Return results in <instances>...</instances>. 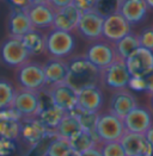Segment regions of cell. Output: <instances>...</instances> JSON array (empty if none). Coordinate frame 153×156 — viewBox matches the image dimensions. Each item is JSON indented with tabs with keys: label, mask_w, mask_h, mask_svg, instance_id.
Here are the masks:
<instances>
[{
	"label": "cell",
	"mask_w": 153,
	"mask_h": 156,
	"mask_svg": "<svg viewBox=\"0 0 153 156\" xmlns=\"http://www.w3.org/2000/svg\"><path fill=\"white\" fill-rule=\"evenodd\" d=\"M67 65L68 74L66 81L76 91L95 85L101 86V69L91 63L85 55L69 56Z\"/></svg>",
	"instance_id": "6da1fadb"
},
{
	"label": "cell",
	"mask_w": 153,
	"mask_h": 156,
	"mask_svg": "<svg viewBox=\"0 0 153 156\" xmlns=\"http://www.w3.org/2000/svg\"><path fill=\"white\" fill-rule=\"evenodd\" d=\"M84 55L98 69L108 67L117 58L114 43L104 39L103 37L97 41H92Z\"/></svg>",
	"instance_id": "9c48e42d"
},
{
	"label": "cell",
	"mask_w": 153,
	"mask_h": 156,
	"mask_svg": "<svg viewBox=\"0 0 153 156\" xmlns=\"http://www.w3.org/2000/svg\"><path fill=\"white\" fill-rule=\"evenodd\" d=\"M132 32V24L118 12H114L104 17L102 37L109 42H117Z\"/></svg>",
	"instance_id": "7c38bea8"
},
{
	"label": "cell",
	"mask_w": 153,
	"mask_h": 156,
	"mask_svg": "<svg viewBox=\"0 0 153 156\" xmlns=\"http://www.w3.org/2000/svg\"><path fill=\"white\" fill-rule=\"evenodd\" d=\"M48 132L49 130L37 118H26L21 122L19 140H22L28 147L35 148L47 137Z\"/></svg>",
	"instance_id": "4fadbf2b"
},
{
	"label": "cell",
	"mask_w": 153,
	"mask_h": 156,
	"mask_svg": "<svg viewBox=\"0 0 153 156\" xmlns=\"http://www.w3.org/2000/svg\"><path fill=\"white\" fill-rule=\"evenodd\" d=\"M10 2L14 7H19V9H23V10H26L32 4L31 0H10Z\"/></svg>",
	"instance_id": "ab89813d"
},
{
	"label": "cell",
	"mask_w": 153,
	"mask_h": 156,
	"mask_svg": "<svg viewBox=\"0 0 153 156\" xmlns=\"http://www.w3.org/2000/svg\"><path fill=\"white\" fill-rule=\"evenodd\" d=\"M0 58L5 66L17 68L30 60V54L19 37L9 36L0 44Z\"/></svg>",
	"instance_id": "52a82bcc"
},
{
	"label": "cell",
	"mask_w": 153,
	"mask_h": 156,
	"mask_svg": "<svg viewBox=\"0 0 153 156\" xmlns=\"http://www.w3.org/2000/svg\"><path fill=\"white\" fill-rule=\"evenodd\" d=\"M145 136H146V138H147L148 143L151 144V145H152V148H153V124L151 125V128L145 132Z\"/></svg>",
	"instance_id": "b9f144b4"
},
{
	"label": "cell",
	"mask_w": 153,
	"mask_h": 156,
	"mask_svg": "<svg viewBox=\"0 0 153 156\" xmlns=\"http://www.w3.org/2000/svg\"><path fill=\"white\" fill-rule=\"evenodd\" d=\"M64 156H80V153H78L76 150H74V149H72V148H69L66 153H65Z\"/></svg>",
	"instance_id": "7bdbcfd3"
},
{
	"label": "cell",
	"mask_w": 153,
	"mask_h": 156,
	"mask_svg": "<svg viewBox=\"0 0 153 156\" xmlns=\"http://www.w3.org/2000/svg\"><path fill=\"white\" fill-rule=\"evenodd\" d=\"M73 0H49V4L51 6L58 10V9H61V7H65L67 5H71Z\"/></svg>",
	"instance_id": "60d3db41"
},
{
	"label": "cell",
	"mask_w": 153,
	"mask_h": 156,
	"mask_svg": "<svg viewBox=\"0 0 153 156\" xmlns=\"http://www.w3.org/2000/svg\"><path fill=\"white\" fill-rule=\"evenodd\" d=\"M69 148L71 147H69V143H68V140L56 136L54 133V131H53L50 141L48 142L47 148L44 149L43 156H64L65 153Z\"/></svg>",
	"instance_id": "f546056e"
},
{
	"label": "cell",
	"mask_w": 153,
	"mask_h": 156,
	"mask_svg": "<svg viewBox=\"0 0 153 156\" xmlns=\"http://www.w3.org/2000/svg\"><path fill=\"white\" fill-rule=\"evenodd\" d=\"M16 87L13 83L5 78H0V110L11 108L12 107Z\"/></svg>",
	"instance_id": "4dcf8cb0"
},
{
	"label": "cell",
	"mask_w": 153,
	"mask_h": 156,
	"mask_svg": "<svg viewBox=\"0 0 153 156\" xmlns=\"http://www.w3.org/2000/svg\"><path fill=\"white\" fill-rule=\"evenodd\" d=\"M151 107H152V110H153V93L151 94Z\"/></svg>",
	"instance_id": "bcb514c9"
},
{
	"label": "cell",
	"mask_w": 153,
	"mask_h": 156,
	"mask_svg": "<svg viewBox=\"0 0 153 156\" xmlns=\"http://www.w3.org/2000/svg\"><path fill=\"white\" fill-rule=\"evenodd\" d=\"M43 72H44L47 85L66 81L67 74H68L67 60L50 56V58H48L43 63Z\"/></svg>",
	"instance_id": "603a6c76"
},
{
	"label": "cell",
	"mask_w": 153,
	"mask_h": 156,
	"mask_svg": "<svg viewBox=\"0 0 153 156\" xmlns=\"http://www.w3.org/2000/svg\"><path fill=\"white\" fill-rule=\"evenodd\" d=\"M32 29H34V26L31 24L30 18L25 10L12 6L10 10L9 22H7L9 36L21 38L22 36H24L26 32H29Z\"/></svg>",
	"instance_id": "7402d4cb"
},
{
	"label": "cell",
	"mask_w": 153,
	"mask_h": 156,
	"mask_svg": "<svg viewBox=\"0 0 153 156\" xmlns=\"http://www.w3.org/2000/svg\"><path fill=\"white\" fill-rule=\"evenodd\" d=\"M148 6L145 0H118L117 12L130 24H138L145 19Z\"/></svg>",
	"instance_id": "44dd1931"
},
{
	"label": "cell",
	"mask_w": 153,
	"mask_h": 156,
	"mask_svg": "<svg viewBox=\"0 0 153 156\" xmlns=\"http://www.w3.org/2000/svg\"><path fill=\"white\" fill-rule=\"evenodd\" d=\"M136 156H147V155H136Z\"/></svg>",
	"instance_id": "7dc6e473"
},
{
	"label": "cell",
	"mask_w": 153,
	"mask_h": 156,
	"mask_svg": "<svg viewBox=\"0 0 153 156\" xmlns=\"http://www.w3.org/2000/svg\"><path fill=\"white\" fill-rule=\"evenodd\" d=\"M122 120H123L126 131L138 132V133H145L153 124L151 111L139 105L134 107Z\"/></svg>",
	"instance_id": "ac0fdd59"
},
{
	"label": "cell",
	"mask_w": 153,
	"mask_h": 156,
	"mask_svg": "<svg viewBox=\"0 0 153 156\" xmlns=\"http://www.w3.org/2000/svg\"><path fill=\"white\" fill-rule=\"evenodd\" d=\"M136 106H138L136 97L132 93V91L128 87L121 88V90H115L110 97L109 112L123 119Z\"/></svg>",
	"instance_id": "5bb4252c"
},
{
	"label": "cell",
	"mask_w": 153,
	"mask_h": 156,
	"mask_svg": "<svg viewBox=\"0 0 153 156\" xmlns=\"http://www.w3.org/2000/svg\"><path fill=\"white\" fill-rule=\"evenodd\" d=\"M103 156H127L120 141H110L99 143Z\"/></svg>",
	"instance_id": "1f68e13d"
},
{
	"label": "cell",
	"mask_w": 153,
	"mask_h": 156,
	"mask_svg": "<svg viewBox=\"0 0 153 156\" xmlns=\"http://www.w3.org/2000/svg\"><path fill=\"white\" fill-rule=\"evenodd\" d=\"M145 1H146V4H147L148 7L153 9V0H145Z\"/></svg>",
	"instance_id": "ee69618b"
},
{
	"label": "cell",
	"mask_w": 153,
	"mask_h": 156,
	"mask_svg": "<svg viewBox=\"0 0 153 156\" xmlns=\"http://www.w3.org/2000/svg\"><path fill=\"white\" fill-rule=\"evenodd\" d=\"M16 80L21 88L30 91L41 92L47 86L43 65L31 60H28L16 68Z\"/></svg>",
	"instance_id": "7a4b0ae2"
},
{
	"label": "cell",
	"mask_w": 153,
	"mask_h": 156,
	"mask_svg": "<svg viewBox=\"0 0 153 156\" xmlns=\"http://www.w3.org/2000/svg\"><path fill=\"white\" fill-rule=\"evenodd\" d=\"M80 156H103L101 148H99V144H96V145L91 147L89 149L84 150L83 153H80Z\"/></svg>",
	"instance_id": "74e56055"
},
{
	"label": "cell",
	"mask_w": 153,
	"mask_h": 156,
	"mask_svg": "<svg viewBox=\"0 0 153 156\" xmlns=\"http://www.w3.org/2000/svg\"><path fill=\"white\" fill-rule=\"evenodd\" d=\"M17 151V141L0 137V156H12Z\"/></svg>",
	"instance_id": "e575fe53"
},
{
	"label": "cell",
	"mask_w": 153,
	"mask_h": 156,
	"mask_svg": "<svg viewBox=\"0 0 153 156\" xmlns=\"http://www.w3.org/2000/svg\"><path fill=\"white\" fill-rule=\"evenodd\" d=\"M80 11L73 4L55 10L51 29H59L68 32H76L78 22L80 18Z\"/></svg>",
	"instance_id": "d6986e66"
},
{
	"label": "cell",
	"mask_w": 153,
	"mask_h": 156,
	"mask_svg": "<svg viewBox=\"0 0 153 156\" xmlns=\"http://www.w3.org/2000/svg\"><path fill=\"white\" fill-rule=\"evenodd\" d=\"M125 132L126 128L121 118L113 115L109 111L99 113L96 125V135L101 143L110 141H120V138Z\"/></svg>",
	"instance_id": "ba28073f"
},
{
	"label": "cell",
	"mask_w": 153,
	"mask_h": 156,
	"mask_svg": "<svg viewBox=\"0 0 153 156\" xmlns=\"http://www.w3.org/2000/svg\"><path fill=\"white\" fill-rule=\"evenodd\" d=\"M21 116L11 108L0 110V137L18 141L21 133Z\"/></svg>",
	"instance_id": "ffe728a7"
},
{
	"label": "cell",
	"mask_w": 153,
	"mask_h": 156,
	"mask_svg": "<svg viewBox=\"0 0 153 156\" xmlns=\"http://www.w3.org/2000/svg\"><path fill=\"white\" fill-rule=\"evenodd\" d=\"M138 39L140 47L153 51V26L142 29L141 32L138 35Z\"/></svg>",
	"instance_id": "836d02e7"
},
{
	"label": "cell",
	"mask_w": 153,
	"mask_h": 156,
	"mask_svg": "<svg viewBox=\"0 0 153 156\" xmlns=\"http://www.w3.org/2000/svg\"><path fill=\"white\" fill-rule=\"evenodd\" d=\"M114 47L117 57L122 58V60H126L135 49H138L140 47L139 39H138V35H135L133 32H129L125 37H122L121 39H118L117 42H115Z\"/></svg>",
	"instance_id": "4316f807"
},
{
	"label": "cell",
	"mask_w": 153,
	"mask_h": 156,
	"mask_svg": "<svg viewBox=\"0 0 153 156\" xmlns=\"http://www.w3.org/2000/svg\"><path fill=\"white\" fill-rule=\"evenodd\" d=\"M80 130H83V129H81V125H80L78 118L73 113L67 112L64 116V118L61 119V122L59 123V125L55 128L54 133L59 137L69 140L72 136H74Z\"/></svg>",
	"instance_id": "484cf974"
},
{
	"label": "cell",
	"mask_w": 153,
	"mask_h": 156,
	"mask_svg": "<svg viewBox=\"0 0 153 156\" xmlns=\"http://www.w3.org/2000/svg\"><path fill=\"white\" fill-rule=\"evenodd\" d=\"M97 0H73L72 4L80 11V13L96 10Z\"/></svg>",
	"instance_id": "d590c367"
},
{
	"label": "cell",
	"mask_w": 153,
	"mask_h": 156,
	"mask_svg": "<svg viewBox=\"0 0 153 156\" xmlns=\"http://www.w3.org/2000/svg\"><path fill=\"white\" fill-rule=\"evenodd\" d=\"M35 29H51L55 9L48 2H32L25 10Z\"/></svg>",
	"instance_id": "2e32d148"
},
{
	"label": "cell",
	"mask_w": 153,
	"mask_h": 156,
	"mask_svg": "<svg viewBox=\"0 0 153 156\" xmlns=\"http://www.w3.org/2000/svg\"><path fill=\"white\" fill-rule=\"evenodd\" d=\"M67 112L59 108L55 105H49L47 107H43L37 116V119L48 129L49 131H54L55 128L59 125L61 119Z\"/></svg>",
	"instance_id": "d4e9b609"
},
{
	"label": "cell",
	"mask_w": 153,
	"mask_h": 156,
	"mask_svg": "<svg viewBox=\"0 0 153 156\" xmlns=\"http://www.w3.org/2000/svg\"><path fill=\"white\" fill-rule=\"evenodd\" d=\"M68 143L72 149L76 150L78 153H83L84 150L89 149L96 144H99L101 142L97 136H95L85 130H80L78 133H76L74 136H72L68 140Z\"/></svg>",
	"instance_id": "83f0119b"
},
{
	"label": "cell",
	"mask_w": 153,
	"mask_h": 156,
	"mask_svg": "<svg viewBox=\"0 0 153 156\" xmlns=\"http://www.w3.org/2000/svg\"><path fill=\"white\" fill-rule=\"evenodd\" d=\"M104 17L96 10L83 12L80 14L76 31L78 35L84 39L92 42L102 38Z\"/></svg>",
	"instance_id": "30bf717a"
},
{
	"label": "cell",
	"mask_w": 153,
	"mask_h": 156,
	"mask_svg": "<svg viewBox=\"0 0 153 156\" xmlns=\"http://www.w3.org/2000/svg\"><path fill=\"white\" fill-rule=\"evenodd\" d=\"M71 113H73L80 125H81V129L85 131H88L90 133L96 135V125H97V120H98V116H99V112H89V111H83V110H79V108H74Z\"/></svg>",
	"instance_id": "f1b7e54d"
},
{
	"label": "cell",
	"mask_w": 153,
	"mask_h": 156,
	"mask_svg": "<svg viewBox=\"0 0 153 156\" xmlns=\"http://www.w3.org/2000/svg\"><path fill=\"white\" fill-rule=\"evenodd\" d=\"M12 108L21 116L22 119L37 118L41 111V98L39 92L30 91L18 87L16 90Z\"/></svg>",
	"instance_id": "8992f818"
},
{
	"label": "cell",
	"mask_w": 153,
	"mask_h": 156,
	"mask_svg": "<svg viewBox=\"0 0 153 156\" xmlns=\"http://www.w3.org/2000/svg\"><path fill=\"white\" fill-rule=\"evenodd\" d=\"M49 95L53 105L66 112H72L76 107L78 103V91L73 88L67 81L47 85L43 88Z\"/></svg>",
	"instance_id": "5b68a950"
},
{
	"label": "cell",
	"mask_w": 153,
	"mask_h": 156,
	"mask_svg": "<svg viewBox=\"0 0 153 156\" xmlns=\"http://www.w3.org/2000/svg\"><path fill=\"white\" fill-rule=\"evenodd\" d=\"M130 74L128 72L126 61L122 58H116L113 63L101 69V86L109 90L127 88Z\"/></svg>",
	"instance_id": "277c9868"
},
{
	"label": "cell",
	"mask_w": 153,
	"mask_h": 156,
	"mask_svg": "<svg viewBox=\"0 0 153 156\" xmlns=\"http://www.w3.org/2000/svg\"><path fill=\"white\" fill-rule=\"evenodd\" d=\"M128 88L130 91L135 92H145L146 91V83L145 79L141 76H130L128 82Z\"/></svg>",
	"instance_id": "8d00e7d4"
},
{
	"label": "cell",
	"mask_w": 153,
	"mask_h": 156,
	"mask_svg": "<svg viewBox=\"0 0 153 156\" xmlns=\"http://www.w3.org/2000/svg\"><path fill=\"white\" fill-rule=\"evenodd\" d=\"M32 2H48L49 0H31Z\"/></svg>",
	"instance_id": "f6af8a7d"
},
{
	"label": "cell",
	"mask_w": 153,
	"mask_h": 156,
	"mask_svg": "<svg viewBox=\"0 0 153 156\" xmlns=\"http://www.w3.org/2000/svg\"><path fill=\"white\" fill-rule=\"evenodd\" d=\"M76 49V38L73 32L59 29H49L46 34V52L51 57L68 58Z\"/></svg>",
	"instance_id": "3957f363"
},
{
	"label": "cell",
	"mask_w": 153,
	"mask_h": 156,
	"mask_svg": "<svg viewBox=\"0 0 153 156\" xmlns=\"http://www.w3.org/2000/svg\"><path fill=\"white\" fill-rule=\"evenodd\" d=\"M145 79V83H146V93H148L150 95L153 93V70L150 72L147 75L144 76Z\"/></svg>",
	"instance_id": "f35d334b"
},
{
	"label": "cell",
	"mask_w": 153,
	"mask_h": 156,
	"mask_svg": "<svg viewBox=\"0 0 153 156\" xmlns=\"http://www.w3.org/2000/svg\"><path fill=\"white\" fill-rule=\"evenodd\" d=\"M130 76L144 78L153 70V51L139 47L125 60Z\"/></svg>",
	"instance_id": "8fae6325"
},
{
	"label": "cell",
	"mask_w": 153,
	"mask_h": 156,
	"mask_svg": "<svg viewBox=\"0 0 153 156\" xmlns=\"http://www.w3.org/2000/svg\"><path fill=\"white\" fill-rule=\"evenodd\" d=\"M24 47L29 51L30 56L41 55L46 52V34H42L41 30L32 29L21 37Z\"/></svg>",
	"instance_id": "cb8c5ba5"
},
{
	"label": "cell",
	"mask_w": 153,
	"mask_h": 156,
	"mask_svg": "<svg viewBox=\"0 0 153 156\" xmlns=\"http://www.w3.org/2000/svg\"><path fill=\"white\" fill-rule=\"evenodd\" d=\"M104 104V94L99 85L84 87L78 91L76 108L89 112H99Z\"/></svg>",
	"instance_id": "e0dca14e"
},
{
	"label": "cell",
	"mask_w": 153,
	"mask_h": 156,
	"mask_svg": "<svg viewBox=\"0 0 153 156\" xmlns=\"http://www.w3.org/2000/svg\"><path fill=\"white\" fill-rule=\"evenodd\" d=\"M117 5L118 0H97L96 11H98L103 17H106L111 13L117 12Z\"/></svg>",
	"instance_id": "d6a6232c"
},
{
	"label": "cell",
	"mask_w": 153,
	"mask_h": 156,
	"mask_svg": "<svg viewBox=\"0 0 153 156\" xmlns=\"http://www.w3.org/2000/svg\"><path fill=\"white\" fill-rule=\"evenodd\" d=\"M120 143L122 144L127 156H153V148L148 143L145 133L126 131L120 138Z\"/></svg>",
	"instance_id": "9a60e30c"
}]
</instances>
